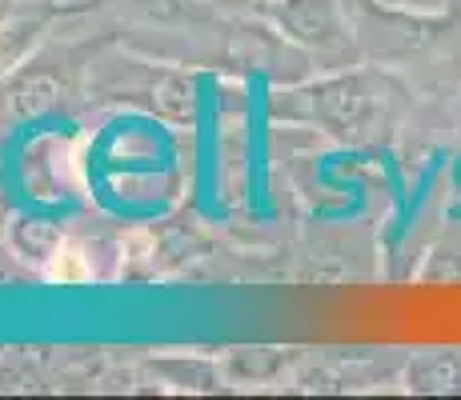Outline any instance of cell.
<instances>
[{"instance_id":"obj_1","label":"cell","mask_w":461,"mask_h":400,"mask_svg":"<svg viewBox=\"0 0 461 400\" xmlns=\"http://www.w3.org/2000/svg\"><path fill=\"white\" fill-rule=\"evenodd\" d=\"M281 96H285L281 104L285 117L317 124L345 145H369V140L389 137L405 104V88L393 76L366 73V68L313 80V84Z\"/></svg>"},{"instance_id":"obj_2","label":"cell","mask_w":461,"mask_h":400,"mask_svg":"<svg viewBox=\"0 0 461 400\" xmlns=\"http://www.w3.org/2000/svg\"><path fill=\"white\" fill-rule=\"evenodd\" d=\"M265 16L281 40L305 49L309 57L345 60L353 57V29L341 0H269Z\"/></svg>"},{"instance_id":"obj_3","label":"cell","mask_w":461,"mask_h":400,"mask_svg":"<svg viewBox=\"0 0 461 400\" xmlns=\"http://www.w3.org/2000/svg\"><path fill=\"white\" fill-rule=\"evenodd\" d=\"M65 101V80L41 60H24L16 73L0 80V124H32L60 109Z\"/></svg>"},{"instance_id":"obj_4","label":"cell","mask_w":461,"mask_h":400,"mask_svg":"<svg viewBox=\"0 0 461 400\" xmlns=\"http://www.w3.org/2000/svg\"><path fill=\"white\" fill-rule=\"evenodd\" d=\"M405 388L425 396L461 393V352L457 349H425L405 364Z\"/></svg>"},{"instance_id":"obj_5","label":"cell","mask_w":461,"mask_h":400,"mask_svg":"<svg viewBox=\"0 0 461 400\" xmlns=\"http://www.w3.org/2000/svg\"><path fill=\"white\" fill-rule=\"evenodd\" d=\"M149 109L157 112L168 124H189L197 117V84H193L185 73H173V68H161L153 80H149Z\"/></svg>"},{"instance_id":"obj_6","label":"cell","mask_w":461,"mask_h":400,"mask_svg":"<svg viewBox=\"0 0 461 400\" xmlns=\"http://www.w3.org/2000/svg\"><path fill=\"white\" fill-rule=\"evenodd\" d=\"M8 240H13V248L24 256V261L49 264L52 256H57V248L65 244V233H60L57 220L21 212V217H13V225H8Z\"/></svg>"},{"instance_id":"obj_7","label":"cell","mask_w":461,"mask_h":400,"mask_svg":"<svg viewBox=\"0 0 461 400\" xmlns=\"http://www.w3.org/2000/svg\"><path fill=\"white\" fill-rule=\"evenodd\" d=\"M41 32H44V21L37 16H13V21H0V80L8 73L24 65L32 57V49L41 44Z\"/></svg>"},{"instance_id":"obj_8","label":"cell","mask_w":461,"mask_h":400,"mask_svg":"<svg viewBox=\"0 0 461 400\" xmlns=\"http://www.w3.org/2000/svg\"><path fill=\"white\" fill-rule=\"evenodd\" d=\"M374 4L389 8V13L402 16H418V21H441V16H454L461 0H374Z\"/></svg>"},{"instance_id":"obj_9","label":"cell","mask_w":461,"mask_h":400,"mask_svg":"<svg viewBox=\"0 0 461 400\" xmlns=\"http://www.w3.org/2000/svg\"><path fill=\"white\" fill-rule=\"evenodd\" d=\"M44 272H49V280H85L88 277V272L81 269V256H77L73 248H65V244H60L57 256L44 264Z\"/></svg>"},{"instance_id":"obj_10","label":"cell","mask_w":461,"mask_h":400,"mask_svg":"<svg viewBox=\"0 0 461 400\" xmlns=\"http://www.w3.org/2000/svg\"><path fill=\"white\" fill-rule=\"evenodd\" d=\"M253 4H261V8H265V4H269V0H253Z\"/></svg>"},{"instance_id":"obj_11","label":"cell","mask_w":461,"mask_h":400,"mask_svg":"<svg viewBox=\"0 0 461 400\" xmlns=\"http://www.w3.org/2000/svg\"><path fill=\"white\" fill-rule=\"evenodd\" d=\"M0 21H5V8H0Z\"/></svg>"}]
</instances>
